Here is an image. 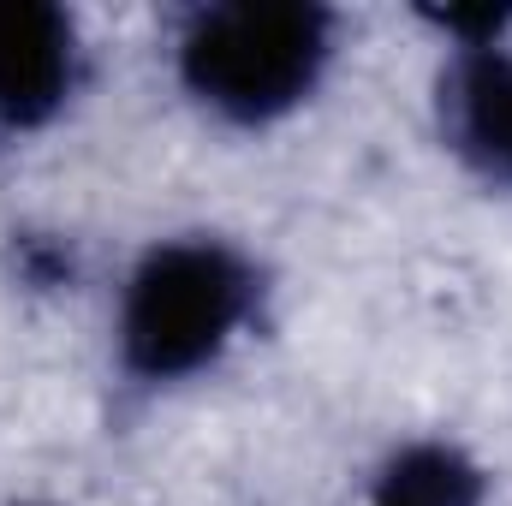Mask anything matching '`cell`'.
Here are the masks:
<instances>
[{
  "label": "cell",
  "instance_id": "cell-4",
  "mask_svg": "<svg viewBox=\"0 0 512 506\" xmlns=\"http://www.w3.org/2000/svg\"><path fill=\"white\" fill-rule=\"evenodd\" d=\"M441 126L447 143L483 173L512 185V54L465 48L441 78Z\"/></svg>",
  "mask_w": 512,
  "mask_h": 506
},
{
  "label": "cell",
  "instance_id": "cell-3",
  "mask_svg": "<svg viewBox=\"0 0 512 506\" xmlns=\"http://www.w3.org/2000/svg\"><path fill=\"white\" fill-rule=\"evenodd\" d=\"M78 72V36L60 6L0 0V131L42 126Z\"/></svg>",
  "mask_w": 512,
  "mask_h": 506
},
{
  "label": "cell",
  "instance_id": "cell-1",
  "mask_svg": "<svg viewBox=\"0 0 512 506\" xmlns=\"http://www.w3.org/2000/svg\"><path fill=\"white\" fill-rule=\"evenodd\" d=\"M256 304L251 262L215 239H179L143 256L120 304V352L143 381L197 376L227 352Z\"/></svg>",
  "mask_w": 512,
  "mask_h": 506
},
{
  "label": "cell",
  "instance_id": "cell-2",
  "mask_svg": "<svg viewBox=\"0 0 512 506\" xmlns=\"http://www.w3.org/2000/svg\"><path fill=\"white\" fill-rule=\"evenodd\" d=\"M328 66V12L298 0H233L191 18L179 72L215 114L262 126L310 96Z\"/></svg>",
  "mask_w": 512,
  "mask_h": 506
},
{
  "label": "cell",
  "instance_id": "cell-5",
  "mask_svg": "<svg viewBox=\"0 0 512 506\" xmlns=\"http://www.w3.org/2000/svg\"><path fill=\"white\" fill-rule=\"evenodd\" d=\"M483 477L453 447H405L376 483V506H477Z\"/></svg>",
  "mask_w": 512,
  "mask_h": 506
}]
</instances>
